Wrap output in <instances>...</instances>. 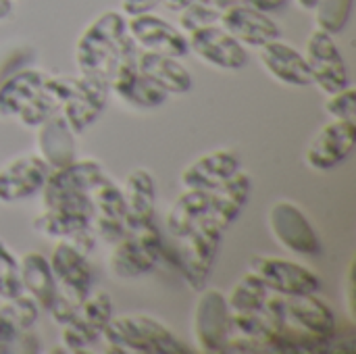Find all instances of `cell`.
Masks as SVG:
<instances>
[{
  "mask_svg": "<svg viewBox=\"0 0 356 354\" xmlns=\"http://www.w3.org/2000/svg\"><path fill=\"white\" fill-rule=\"evenodd\" d=\"M121 10H104L90 21L75 42V65L79 75L111 86L119 65L138 54Z\"/></svg>",
  "mask_w": 356,
  "mask_h": 354,
  "instance_id": "obj_1",
  "label": "cell"
},
{
  "mask_svg": "<svg viewBox=\"0 0 356 354\" xmlns=\"http://www.w3.org/2000/svg\"><path fill=\"white\" fill-rule=\"evenodd\" d=\"M108 351L129 354H188L184 344L163 321L144 313H127L108 321L104 336Z\"/></svg>",
  "mask_w": 356,
  "mask_h": 354,
  "instance_id": "obj_2",
  "label": "cell"
},
{
  "mask_svg": "<svg viewBox=\"0 0 356 354\" xmlns=\"http://www.w3.org/2000/svg\"><path fill=\"white\" fill-rule=\"evenodd\" d=\"M48 261L56 280V303L50 315L63 325L90 296L94 286V269L88 261V255L79 252L65 240H56Z\"/></svg>",
  "mask_w": 356,
  "mask_h": 354,
  "instance_id": "obj_3",
  "label": "cell"
},
{
  "mask_svg": "<svg viewBox=\"0 0 356 354\" xmlns=\"http://www.w3.org/2000/svg\"><path fill=\"white\" fill-rule=\"evenodd\" d=\"M263 315L273 323H288L321 340H332L338 334L336 313L317 294L280 296L271 292L265 303Z\"/></svg>",
  "mask_w": 356,
  "mask_h": 354,
  "instance_id": "obj_4",
  "label": "cell"
},
{
  "mask_svg": "<svg viewBox=\"0 0 356 354\" xmlns=\"http://www.w3.org/2000/svg\"><path fill=\"white\" fill-rule=\"evenodd\" d=\"M108 177L106 169L96 159H75L71 165L50 171L48 182L44 186L42 194V207L44 209H83L92 211L90 190Z\"/></svg>",
  "mask_w": 356,
  "mask_h": 354,
  "instance_id": "obj_5",
  "label": "cell"
},
{
  "mask_svg": "<svg viewBox=\"0 0 356 354\" xmlns=\"http://www.w3.org/2000/svg\"><path fill=\"white\" fill-rule=\"evenodd\" d=\"M223 234L219 225L204 219L188 236L177 240V265L192 290L200 292L207 288L223 244Z\"/></svg>",
  "mask_w": 356,
  "mask_h": 354,
  "instance_id": "obj_6",
  "label": "cell"
},
{
  "mask_svg": "<svg viewBox=\"0 0 356 354\" xmlns=\"http://www.w3.org/2000/svg\"><path fill=\"white\" fill-rule=\"evenodd\" d=\"M163 236L156 225H148L136 232H127L113 244L108 257V269L117 280H140L148 275L163 259Z\"/></svg>",
  "mask_w": 356,
  "mask_h": 354,
  "instance_id": "obj_7",
  "label": "cell"
},
{
  "mask_svg": "<svg viewBox=\"0 0 356 354\" xmlns=\"http://www.w3.org/2000/svg\"><path fill=\"white\" fill-rule=\"evenodd\" d=\"M269 230L275 242L296 257H321L323 242L307 217V213L292 200H277L271 204Z\"/></svg>",
  "mask_w": 356,
  "mask_h": 354,
  "instance_id": "obj_8",
  "label": "cell"
},
{
  "mask_svg": "<svg viewBox=\"0 0 356 354\" xmlns=\"http://www.w3.org/2000/svg\"><path fill=\"white\" fill-rule=\"evenodd\" d=\"M113 319V298L104 290L90 292L67 323H63L60 342L65 353H88L104 336Z\"/></svg>",
  "mask_w": 356,
  "mask_h": 354,
  "instance_id": "obj_9",
  "label": "cell"
},
{
  "mask_svg": "<svg viewBox=\"0 0 356 354\" xmlns=\"http://www.w3.org/2000/svg\"><path fill=\"white\" fill-rule=\"evenodd\" d=\"M248 271L257 273L265 282L269 292L280 296L319 294L323 288V282L317 271L284 257L254 255L248 261Z\"/></svg>",
  "mask_w": 356,
  "mask_h": 354,
  "instance_id": "obj_10",
  "label": "cell"
},
{
  "mask_svg": "<svg viewBox=\"0 0 356 354\" xmlns=\"http://www.w3.org/2000/svg\"><path fill=\"white\" fill-rule=\"evenodd\" d=\"M194 344L200 353H225L227 340L232 336V311L227 298L217 288L200 290L192 317Z\"/></svg>",
  "mask_w": 356,
  "mask_h": 354,
  "instance_id": "obj_11",
  "label": "cell"
},
{
  "mask_svg": "<svg viewBox=\"0 0 356 354\" xmlns=\"http://www.w3.org/2000/svg\"><path fill=\"white\" fill-rule=\"evenodd\" d=\"M307 63L311 69L313 83L321 94L330 96L350 86L348 67L336 38L319 27H315L307 40Z\"/></svg>",
  "mask_w": 356,
  "mask_h": 354,
  "instance_id": "obj_12",
  "label": "cell"
},
{
  "mask_svg": "<svg viewBox=\"0 0 356 354\" xmlns=\"http://www.w3.org/2000/svg\"><path fill=\"white\" fill-rule=\"evenodd\" d=\"M31 227L48 240H65L73 244L83 255H90L96 248L98 236L92 227V213L83 209H44L38 217H33Z\"/></svg>",
  "mask_w": 356,
  "mask_h": 354,
  "instance_id": "obj_13",
  "label": "cell"
},
{
  "mask_svg": "<svg viewBox=\"0 0 356 354\" xmlns=\"http://www.w3.org/2000/svg\"><path fill=\"white\" fill-rule=\"evenodd\" d=\"M190 52L196 54L202 63L223 69L238 71L248 63V50L242 46L229 31H225L219 23L198 27L188 33Z\"/></svg>",
  "mask_w": 356,
  "mask_h": 354,
  "instance_id": "obj_14",
  "label": "cell"
},
{
  "mask_svg": "<svg viewBox=\"0 0 356 354\" xmlns=\"http://www.w3.org/2000/svg\"><path fill=\"white\" fill-rule=\"evenodd\" d=\"M356 142V121L355 119H332L323 125L305 152V163L313 171H330L342 165Z\"/></svg>",
  "mask_w": 356,
  "mask_h": 354,
  "instance_id": "obj_15",
  "label": "cell"
},
{
  "mask_svg": "<svg viewBox=\"0 0 356 354\" xmlns=\"http://www.w3.org/2000/svg\"><path fill=\"white\" fill-rule=\"evenodd\" d=\"M127 29L140 50L161 52L175 58L190 54L188 33L179 25H173L154 13L127 17Z\"/></svg>",
  "mask_w": 356,
  "mask_h": 354,
  "instance_id": "obj_16",
  "label": "cell"
},
{
  "mask_svg": "<svg viewBox=\"0 0 356 354\" xmlns=\"http://www.w3.org/2000/svg\"><path fill=\"white\" fill-rule=\"evenodd\" d=\"M50 175V167L38 154H21L0 167V202L10 204L38 196Z\"/></svg>",
  "mask_w": 356,
  "mask_h": 354,
  "instance_id": "obj_17",
  "label": "cell"
},
{
  "mask_svg": "<svg viewBox=\"0 0 356 354\" xmlns=\"http://www.w3.org/2000/svg\"><path fill=\"white\" fill-rule=\"evenodd\" d=\"M219 25L225 31H229L242 46L248 48H261L263 44L277 40L282 35L277 21L269 13L257 10L254 6L242 0L234 2L223 10Z\"/></svg>",
  "mask_w": 356,
  "mask_h": 354,
  "instance_id": "obj_18",
  "label": "cell"
},
{
  "mask_svg": "<svg viewBox=\"0 0 356 354\" xmlns=\"http://www.w3.org/2000/svg\"><path fill=\"white\" fill-rule=\"evenodd\" d=\"M238 171H242V156L232 148H217L196 156L190 165H186L179 182L186 190L213 192Z\"/></svg>",
  "mask_w": 356,
  "mask_h": 354,
  "instance_id": "obj_19",
  "label": "cell"
},
{
  "mask_svg": "<svg viewBox=\"0 0 356 354\" xmlns=\"http://www.w3.org/2000/svg\"><path fill=\"white\" fill-rule=\"evenodd\" d=\"M92 200V227L96 236L108 244L119 242L129 230L125 225V207L121 188L113 182V177H104L90 190Z\"/></svg>",
  "mask_w": 356,
  "mask_h": 354,
  "instance_id": "obj_20",
  "label": "cell"
},
{
  "mask_svg": "<svg viewBox=\"0 0 356 354\" xmlns=\"http://www.w3.org/2000/svg\"><path fill=\"white\" fill-rule=\"evenodd\" d=\"M111 86L98 79L77 75V83L69 100L63 104L60 115L67 119L69 127L79 136L92 127L108 106Z\"/></svg>",
  "mask_w": 356,
  "mask_h": 354,
  "instance_id": "obj_21",
  "label": "cell"
},
{
  "mask_svg": "<svg viewBox=\"0 0 356 354\" xmlns=\"http://www.w3.org/2000/svg\"><path fill=\"white\" fill-rule=\"evenodd\" d=\"M111 94H115L121 102L138 111H154L163 106L169 98L165 90H161L150 77L140 71L138 54L119 65L115 77L111 79Z\"/></svg>",
  "mask_w": 356,
  "mask_h": 354,
  "instance_id": "obj_22",
  "label": "cell"
},
{
  "mask_svg": "<svg viewBox=\"0 0 356 354\" xmlns=\"http://www.w3.org/2000/svg\"><path fill=\"white\" fill-rule=\"evenodd\" d=\"M125 207V225L129 232L148 227L156 215V179L150 169L138 167L129 171L121 188Z\"/></svg>",
  "mask_w": 356,
  "mask_h": 354,
  "instance_id": "obj_23",
  "label": "cell"
},
{
  "mask_svg": "<svg viewBox=\"0 0 356 354\" xmlns=\"http://www.w3.org/2000/svg\"><path fill=\"white\" fill-rule=\"evenodd\" d=\"M259 61L263 69L280 83L296 86V88H305L313 83L307 56L292 44L284 42L282 38L263 44L259 48Z\"/></svg>",
  "mask_w": 356,
  "mask_h": 354,
  "instance_id": "obj_24",
  "label": "cell"
},
{
  "mask_svg": "<svg viewBox=\"0 0 356 354\" xmlns=\"http://www.w3.org/2000/svg\"><path fill=\"white\" fill-rule=\"evenodd\" d=\"M77 134L67 119L56 113L35 127V154L50 167V171L71 165L77 159Z\"/></svg>",
  "mask_w": 356,
  "mask_h": 354,
  "instance_id": "obj_25",
  "label": "cell"
},
{
  "mask_svg": "<svg viewBox=\"0 0 356 354\" xmlns=\"http://www.w3.org/2000/svg\"><path fill=\"white\" fill-rule=\"evenodd\" d=\"M250 192H252V177L242 169L234 177H229L223 186L211 192L207 219L225 232L242 215L244 207L248 204Z\"/></svg>",
  "mask_w": 356,
  "mask_h": 354,
  "instance_id": "obj_26",
  "label": "cell"
},
{
  "mask_svg": "<svg viewBox=\"0 0 356 354\" xmlns=\"http://www.w3.org/2000/svg\"><path fill=\"white\" fill-rule=\"evenodd\" d=\"M138 67L146 77H150L169 96L171 94L181 96V94H188L194 88L192 73L175 56L161 54V52H150V50H140L138 52Z\"/></svg>",
  "mask_w": 356,
  "mask_h": 354,
  "instance_id": "obj_27",
  "label": "cell"
},
{
  "mask_svg": "<svg viewBox=\"0 0 356 354\" xmlns=\"http://www.w3.org/2000/svg\"><path fill=\"white\" fill-rule=\"evenodd\" d=\"M19 265L23 292H27L44 313H50L56 303V280L50 261L38 250H29L19 259Z\"/></svg>",
  "mask_w": 356,
  "mask_h": 354,
  "instance_id": "obj_28",
  "label": "cell"
},
{
  "mask_svg": "<svg viewBox=\"0 0 356 354\" xmlns=\"http://www.w3.org/2000/svg\"><path fill=\"white\" fill-rule=\"evenodd\" d=\"M209 202H211V192L184 188V192L171 204L165 219L169 234L175 240L188 236L196 225H200L209 217Z\"/></svg>",
  "mask_w": 356,
  "mask_h": 354,
  "instance_id": "obj_29",
  "label": "cell"
},
{
  "mask_svg": "<svg viewBox=\"0 0 356 354\" xmlns=\"http://www.w3.org/2000/svg\"><path fill=\"white\" fill-rule=\"evenodd\" d=\"M48 73L40 69H23L0 83V117L15 119L21 108L42 90Z\"/></svg>",
  "mask_w": 356,
  "mask_h": 354,
  "instance_id": "obj_30",
  "label": "cell"
},
{
  "mask_svg": "<svg viewBox=\"0 0 356 354\" xmlns=\"http://www.w3.org/2000/svg\"><path fill=\"white\" fill-rule=\"evenodd\" d=\"M269 294L271 292L265 286V282L257 273L246 271L234 284L229 294H225V298L232 313H263Z\"/></svg>",
  "mask_w": 356,
  "mask_h": 354,
  "instance_id": "obj_31",
  "label": "cell"
},
{
  "mask_svg": "<svg viewBox=\"0 0 356 354\" xmlns=\"http://www.w3.org/2000/svg\"><path fill=\"white\" fill-rule=\"evenodd\" d=\"M238 0H194L179 10V27L190 33L198 27L219 23L223 10Z\"/></svg>",
  "mask_w": 356,
  "mask_h": 354,
  "instance_id": "obj_32",
  "label": "cell"
},
{
  "mask_svg": "<svg viewBox=\"0 0 356 354\" xmlns=\"http://www.w3.org/2000/svg\"><path fill=\"white\" fill-rule=\"evenodd\" d=\"M40 313H42L40 305L27 292H21L15 298L2 300V305H0V317L8 325H13L17 332L33 330L40 319Z\"/></svg>",
  "mask_w": 356,
  "mask_h": 354,
  "instance_id": "obj_33",
  "label": "cell"
},
{
  "mask_svg": "<svg viewBox=\"0 0 356 354\" xmlns=\"http://www.w3.org/2000/svg\"><path fill=\"white\" fill-rule=\"evenodd\" d=\"M60 113V100L56 98V94L46 88V83L42 86V90L21 108V113L15 117L23 127L35 129L38 125H42L46 119H50L52 115Z\"/></svg>",
  "mask_w": 356,
  "mask_h": 354,
  "instance_id": "obj_34",
  "label": "cell"
},
{
  "mask_svg": "<svg viewBox=\"0 0 356 354\" xmlns=\"http://www.w3.org/2000/svg\"><path fill=\"white\" fill-rule=\"evenodd\" d=\"M355 0H319L313 8L315 25L332 35H338L346 29L353 15Z\"/></svg>",
  "mask_w": 356,
  "mask_h": 354,
  "instance_id": "obj_35",
  "label": "cell"
},
{
  "mask_svg": "<svg viewBox=\"0 0 356 354\" xmlns=\"http://www.w3.org/2000/svg\"><path fill=\"white\" fill-rule=\"evenodd\" d=\"M21 292H23V284H21L19 257L4 240H0V300L15 298Z\"/></svg>",
  "mask_w": 356,
  "mask_h": 354,
  "instance_id": "obj_36",
  "label": "cell"
},
{
  "mask_svg": "<svg viewBox=\"0 0 356 354\" xmlns=\"http://www.w3.org/2000/svg\"><path fill=\"white\" fill-rule=\"evenodd\" d=\"M323 108L325 113L332 117V119H355L356 115V88L350 83L348 88L336 92V94H330L325 96V102H323Z\"/></svg>",
  "mask_w": 356,
  "mask_h": 354,
  "instance_id": "obj_37",
  "label": "cell"
},
{
  "mask_svg": "<svg viewBox=\"0 0 356 354\" xmlns=\"http://www.w3.org/2000/svg\"><path fill=\"white\" fill-rule=\"evenodd\" d=\"M163 0H121V13L125 17H136L144 13H154Z\"/></svg>",
  "mask_w": 356,
  "mask_h": 354,
  "instance_id": "obj_38",
  "label": "cell"
},
{
  "mask_svg": "<svg viewBox=\"0 0 356 354\" xmlns=\"http://www.w3.org/2000/svg\"><path fill=\"white\" fill-rule=\"evenodd\" d=\"M344 290H346V309H348V315H350V319H355V263L348 265Z\"/></svg>",
  "mask_w": 356,
  "mask_h": 354,
  "instance_id": "obj_39",
  "label": "cell"
},
{
  "mask_svg": "<svg viewBox=\"0 0 356 354\" xmlns=\"http://www.w3.org/2000/svg\"><path fill=\"white\" fill-rule=\"evenodd\" d=\"M242 2H246V4H250V6H254L257 10H263V13H277V10H282L284 6H288L292 0H242Z\"/></svg>",
  "mask_w": 356,
  "mask_h": 354,
  "instance_id": "obj_40",
  "label": "cell"
},
{
  "mask_svg": "<svg viewBox=\"0 0 356 354\" xmlns=\"http://www.w3.org/2000/svg\"><path fill=\"white\" fill-rule=\"evenodd\" d=\"M15 15V0H0V21H6Z\"/></svg>",
  "mask_w": 356,
  "mask_h": 354,
  "instance_id": "obj_41",
  "label": "cell"
},
{
  "mask_svg": "<svg viewBox=\"0 0 356 354\" xmlns=\"http://www.w3.org/2000/svg\"><path fill=\"white\" fill-rule=\"evenodd\" d=\"M190 2H194V0H163V4L167 6V8H171V10H181V8H186Z\"/></svg>",
  "mask_w": 356,
  "mask_h": 354,
  "instance_id": "obj_42",
  "label": "cell"
},
{
  "mask_svg": "<svg viewBox=\"0 0 356 354\" xmlns=\"http://www.w3.org/2000/svg\"><path fill=\"white\" fill-rule=\"evenodd\" d=\"M294 2H296L298 8H302V10H313V8L317 6L319 0H294Z\"/></svg>",
  "mask_w": 356,
  "mask_h": 354,
  "instance_id": "obj_43",
  "label": "cell"
}]
</instances>
